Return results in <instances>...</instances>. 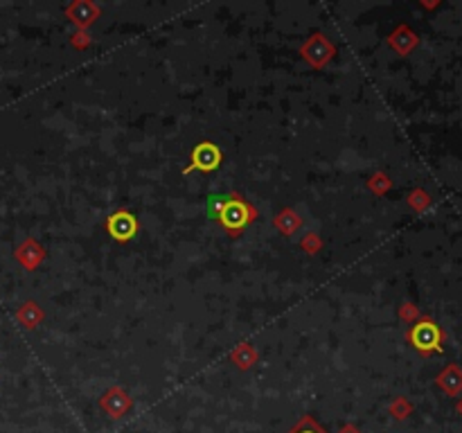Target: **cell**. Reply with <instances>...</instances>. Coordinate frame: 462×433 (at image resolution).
Returning <instances> with one entry per match:
<instances>
[{"label": "cell", "mask_w": 462, "mask_h": 433, "mask_svg": "<svg viewBox=\"0 0 462 433\" xmlns=\"http://www.w3.org/2000/svg\"><path fill=\"white\" fill-rule=\"evenodd\" d=\"M219 219L228 230H239L253 219V210L246 208V204H241L237 194H233V199H230V204L226 206V210Z\"/></svg>", "instance_id": "1"}, {"label": "cell", "mask_w": 462, "mask_h": 433, "mask_svg": "<svg viewBox=\"0 0 462 433\" xmlns=\"http://www.w3.org/2000/svg\"><path fill=\"white\" fill-rule=\"evenodd\" d=\"M219 161H221V154L212 142H201L199 147L194 149V154H192V167L206 169V171L214 169L216 165H219Z\"/></svg>", "instance_id": "2"}, {"label": "cell", "mask_w": 462, "mask_h": 433, "mask_svg": "<svg viewBox=\"0 0 462 433\" xmlns=\"http://www.w3.org/2000/svg\"><path fill=\"white\" fill-rule=\"evenodd\" d=\"M109 230L115 239H129L136 233V219L129 212H115L109 222Z\"/></svg>", "instance_id": "3"}, {"label": "cell", "mask_w": 462, "mask_h": 433, "mask_svg": "<svg viewBox=\"0 0 462 433\" xmlns=\"http://www.w3.org/2000/svg\"><path fill=\"white\" fill-rule=\"evenodd\" d=\"M413 341L415 345H420V348H431V345L438 343V332L433 325H420L413 332Z\"/></svg>", "instance_id": "4"}, {"label": "cell", "mask_w": 462, "mask_h": 433, "mask_svg": "<svg viewBox=\"0 0 462 433\" xmlns=\"http://www.w3.org/2000/svg\"><path fill=\"white\" fill-rule=\"evenodd\" d=\"M230 199H233V196H226V194H214V196L208 199L206 210H208L210 219H219V216L224 214V210H226V206L230 204Z\"/></svg>", "instance_id": "5"}, {"label": "cell", "mask_w": 462, "mask_h": 433, "mask_svg": "<svg viewBox=\"0 0 462 433\" xmlns=\"http://www.w3.org/2000/svg\"><path fill=\"white\" fill-rule=\"evenodd\" d=\"M291 433H325V429H321L318 424L311 420V417H305V420H302Z\"/></svg>", "instance_id": "6"}, {"label": "cell", "mask_w": 462, "mask_h": 433, "mask_svg": "<svg viewBox=\"0 0 462 433\" xmlns=\"http://www.w3.org/2000/svg\"><path fill=\"white\" fill-rule=\"evenodd\" d=\"M343 433H358V431H354V429H350V427H348V429H345Z\"/></svg>", "instance_id": "7"}]
</instances>
